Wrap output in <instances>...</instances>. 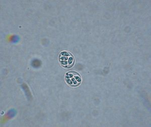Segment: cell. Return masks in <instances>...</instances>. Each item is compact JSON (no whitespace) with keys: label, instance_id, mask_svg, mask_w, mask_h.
<instances>
[{"label":"cell","instance_id":"obj_2","mask_svg":"<svg viewBox=\"0 0 151 127\" xmlns=\"http://www.w3.org/2000/svg\"><path fill=\"white\" fill-rule=\"evenodd\" d=\"M65 81L70 86H77L81 83V77L77 72H70L66 74Z\"/></svg>","mask_w":151,"mask_h":127},{"label":"cell","instance_id":"obj_3","mask_svg":"<svg viewBox=\"0 0 151 127\" xmlns=\"http://www.w3.org/2000/svg\"><path fill=\"white\" fill-rule=\"evenodd\" d=\"M40 64H41L40 61V60H37V59L33 60L32 62V65L33 67H35V68L40 67Z\"/></svg>","mask_w":151,"mask_h":127},{"label":"cell","instance_id":"obj_1","mask_svg":"<svg viewBox=\"0 0 151 127\" xmlns=\"http://www.w3.org/2000/svg\"><path fill=\"white\" fill-rule=\"evenodd\" d=\"M60 62L63 66L66 68L72 67L74 64V57L69 52H63L59 56Z\"/></svg>","mask_w":151,"mask_h":127}]
</instances>
